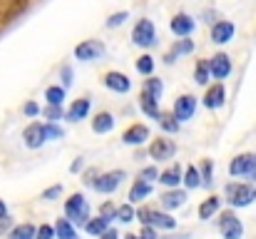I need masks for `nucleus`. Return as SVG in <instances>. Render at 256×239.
I'll return each instance as SVG.
<instances>
[{
	"label": "nucleus",
	"mask_w": 256,
	"mask_h": 239,
	"mask_svg": "<svg viewBox=\"0 0 256 239\" xmlns=\"http://www.w3.org/2000/svg\"><path fill=\"white\" fill-rule=\"evenodd\" d=\"M160 239H189V234H174V232H172V234H167V237H160Z\"/></svg>",
	"instance_id": "6e6d98bb"
},
{
	"label": "nucleus",
	"mask_w": 256,
	"mask_h": 239,
	"mask_svg": "<svg viewBox=\"0 0 256 239\" xmlns=\"http://www.w3.org/2000/svg\"><path fill=\"white\" fill-rule=\"evenodd\" d=\"M150 217H152V207H147V204H144V207H140V209H137V214H134V219H137V222H142L144 227L150 224Z\"/></svg>",
	"instance_id": "c03bdc74"
},
{
	"label": "nucleus",
	"mask_w": 256,
	"mask_h": 239,
	"mask_svg": "<svg viewBox=\"0 0 256 239\" xmlns=\"http://www.w3.org/2000/svg\"><path fill=\"white\" fill-rule=\"evenodd\" d=\"M12 229V219H10V214L5 217V219H0V234H8Z\"/></svg>",
	"instance_id": "3c124183"
},
{
	"label": "nucleus",
	"mask_w": 256,
	"mask_h": 239,
	"mask_svg": "<svg viewBox=\"0 0 256 239\" xmlns=\"http://www.w3.org/2000/svg\"><path fill=\"white\" fill-rule=\"evenodd\" d=\"M160 127H162L167 135H176L182 125L174 120V115H172V112H170V115H164V112H162V117H160Z\"/></svg>",
	"instance_id": "f704fd0d"
},
{
	"label": "nucleus",
	"mask_w": 256,
	"mask_h": 239,
	"mask_svg": "<svg viewBox=\"0 0 256 239\" xmlns=\"http://www.w3.org/2000/svg\"><path fill=\"white\" fill-rule=\"evenodd\" d=\"M62 137H65V130H62L58 122H45V140H48V142H50V140L55 142V140H62Z\"/></svg>",
	"instance_id": "c9c22d12"
},
{
	"label": "nucleus",
	"mask_w": 256,
	"mask_h": 239,
	"mask_svg": "<svg viewBox=\"0 0 256 239\" xmlns=\"http://www.w3.org/2000/svg\"><path fill=\"white\" fill-rule=\"evenodd\" d=\"M140 239H160V232H157L154 227H142V232H140Z\"/></svg>",
	"instance_id": "8fccbe9b"
},
{
	"label": "nucleus",
	"mask_w": 256,
	"mask_h": 239,
	"mask_svg": "<svg viewBox=\"0 0 256 239\" xmlns=\"http://www.w3.org/2000/svg\"><path fill=\"white\" fill-rule=\"evenodd\" d=\"M186 197H189V192L186 189H167L162 197H160V204H162V209L164 212H174V209H179V207H184L186 204Z\"/></svg>",
	"instance_id": "f8f14e48"
},
{
	"label": "nucleus",
	"mask_w": 256,
	"mask_h": 239,
	"mask_svg": "<svg viewBox=\"0 0 256 239\" xmlns=\"http://www.w3.org/2000/svg\"><path fill=\"white\" fill-rule=\"evenodd\" d=\"M82 169H85V159L82 157H78L72 164H70V172H72V174H78V172H82Z\"/></svg>",
	"instance_id": "603ef678"
},
{
	"label": "nucleus",
	"mask_w": 256,
	"mask_h": 239,
	"mask_svg": "<svg viewBox=\"0 0 256 239\" xmlns=\"http://www.w3.org/2000/svg\"><path fill=\"white\" fill-rule=\"evenodd\" d=\"M252 182H254V184H256V172H254V174H252Z\"/></svg>",
	"instance_id": "13d9d810"
},
{
	"label": "nucleus",
	"mask_w": 256,
	"mask_h": 239,
	"mask_svg": "<svg viewBox=\"0 0 256 239\" xmlns=\"http://www.w3.org/2000/svg\"><path fill=\"white\" fill-rule=\"evenodd\" d=\"M42 115H45L48 122H60V120L65 117V110H62L60 105H48V107L42 110Z\"/></svg>",
	"instance_id": "4c0bfd02"
},
{
	"label": "nucleus",
	"mask_w": 256,
	"mask_h": 239,
	"mask_svg": "<svg viewBox=\"0 0 256 239\" xmlns=\"http://www.w3.org/2000/svg\"><path fill=\"white\" fill-rule=\"evenodd\" d=\"M104 87H110L112 92L124 95V92H130V90H132V80L127 78L124 73L112 70V73H107V75H104Z\"/></svg>",
	"instance_id": "6ab92c4d"
},
{
	"label": "nucleus",
	"mask_w": 256,
	"mask_h": 239,
	"mask_svg": "<svg viewBox=\"0 0 256 239\" xmlns=\"http://www.w3.org/2000/svg\"><path fill=\"white\" fill-rule=\"evenodd\" d=\"M234 33H236V25L232 20H219V23L212 25V43H216V45L232 43Z\"/></svg>",
	"instance_id": "4468645a"
},
{
	"label": "nucleus",
	"mask_w": 256,
	"mask_h": 239,
	"mask_svg": "<svg viewBox=\"0 0 256 239\" xmlns=\"http://www.w3.org/2000/svg\"><path fill=\"white\" fill-rule=\"evenodd\" d=\"M134 214H137V207L127 202V204H120V207H117L114 219H117V222H122V224H132V222H134Z\"/></svg>",
	"instance_id": "2f4dec72"
},
{
	"label": "nucleus",
	"mask_w": 256,
	"mask_h": 239,
	"mask_svg": "<svg viewBox=\"0 0 256 239\" xmlns=\"http://www.w3.org/2000/svg\"><path fill=\"white\" fill-rule=\"evenodd\" d=\"M124 179H127V172H124V169L102 172V174H97V179L92 182V189H94V192H100V194H114Z\"/></svg>",
	"instance_id": "20e7f679"
},
{
	"label": "nucleus",
	"mask_w": 256,
	"mask_h": 239,
	"mask_svg": "<svg viewBox=\"0 0 256 239\" xmlns=\"http://www.w3.org/2000/svg\"><path fill=\"white\" fill-rule=\"evenodd\" d=\"M194 80H196L199 85H206V82L212 80V73H209V63H206V60H199V63H196V73H194Z\"/></svg>",
	"instance_id": "e433bc0d"
},
{
	"label": "nucleus",
	"mask_w": 256,
	"mask_h": 239,
	"mask_svg": "<svg viewBox=\"0 0 256 239\" xmlns=\"http://www.w3.org/2000/svg\"><path fill=\"white\" fill-rule=\"evenodd\" d=\"M147 227H154L157 232H174L176 229V219L172 212L164 209H152V217H150V224Z\"/></svg>",
	"instance_id": "ddd939ff"
},
{
	"label": "nucleus",
	"mask_w": 256,
	"mask_h": 239,
	"mask_svg": "<svg viewBox=\"0 0 256 239\" xmlns=\"http://www.w3.org/2000/svg\"><path fill=\"white\" fill-rule=\"evenodd\" d=\"M142 92H144V95H150V97H154V100H160V97H162V92H164V82H162L160 78H154V75H150V80H144Z\"/></svg>",
	"instance_id": "c756f323"
},
{
	"label": "nucleus",
	"mask_w": 256,
	"mask_h": 239,
	"mask_svg": "<svg viewBox=\"0 0 256 239\" xmlns=\"http://www.w3.org/2000/svg\"><path fill=\"white\" fill-rule=\"evenodd\" d=\"M206 63H209V73H212V78L224 80V78L232 75V58H229L226 53H216V55L209 58Z\"/></svg>",
	"instance_id": "9b49d317"
},
{
	"label": "nucleus",
	"mask_w": 256,
	"mask_h": 239,
	"mask_svg": "<svg viewBox=\"0 0 256 239\" xmlns=\"http://www.w3.org/2000/svg\"><path fill=\"white\" fill-rule=\"evenodd\" d=\"M90 110H92V102H90L87 97H80V100H72V105L68 107L65 117H68L70 122H82V120L90 117Z\"/></svg>",
	"instance_id": "a211bd4d"
},
{
	"label": "nucleus",
	"mask_w": 256,
	"mask_h": 239,
	"mask_svg": "<svg viewBox=\"0 0 256 239\" xmlns=\"http://www.w3.org/2000/svg\"><path fill=\"white\" fill-rule=\"evenodd\" d=\"M137 73L150 78V75L154 73V58H152V55H140V58H137Z\"/></svg>",
	"instance_id": "72a5a7b5"
},
{
	"label": "nucleus",
	"mask_w": 256,
	"mask_h": 239,
	"mask_svg": "<svg viewBox=\"0 0 256 239\" xmlns=\"http://www.w3.org/2000/svg\"><path fill=\"white\" fill-rule=\"evenodd\" d=\"M110 227H112V222H107V219H104V217H100V214L85 222V232L90 234V237H100V234H104Z\"/></svg>",
	"instance_id": "bb28decb"
},
{
	"label": "nucleus",
	"mask_w": 256,
	"mask_h": 239,
	"mask_svg": "<svg viewBox=\"0 0 256 239\" xmlns=\"http://www.w3.org/2000/svg\"><path fill=\"white\" fill-rule=\"evenodd\" d=\"M22 142L28 150H40L48 140H45V122H30L22 130Z\"/></svg>",
	"instance_id": "1a4fd4ad"
},
{
	"label": "nucleus",
	"mask_w": 256,
	"mask_h": 239,
	"mask_svg": "<svg viewBox=\"0 0 256 239\" xmlns=\"http://www.w3.org/2000/svg\"><path fill=\"white\" fill-rule=\"evenodd\" d=\"M140 107H142V112L150 117V120H157L160 122V117H162V110H160V100H154V97H150V95H140Z\"/></svg>",
	"instance_id": "b1692460"
},
{
	"label": "nucleus",
	"mask_w": 256,
	"mask_h": 239,
	"mask_svg": "<svg viewBox=\"0 0 256 239\" xmlns=\"http://www.w3.org/2000/svg\"><path fill=\"white\" fill-rule=\"evenodd\" d=\"M97 174H100V172H97L94 167H92V169H85V172H82V182H85V187H92V182L97 179Z\"/></svg>",
	"instance_id": "09e8293b"
},
{
	"label": "nucleus",
	"mask_w": 256,
	"mask_h": 239,
	"mask_svg": "<svg viewBox=\"0 0 256 239\" xmlns=\"http://www.w3.org/2000/svg\"><path fill=\"white\" fill-rule=\"evenodd\" d=\"M22 115H25V117L40 115V105H38V102H25V105H22Z\"/></svg>",
	"instance_id": "de8ad7c7"
},
{
	"label": "nucleus",
	"mask_w": 256,
	"mask_h": 239,
	"mask_svg": "<svg viewBox=\"0 0 256 239\" xmlns=\"http://www.w3.org/2000/svg\"><path fill=\"white\" fill-rule=\"evenodd\" d=\"M194 18L192 15H186V13H176L174 18H172V23H170V28H172V33L174 35H179V38H189L192 33H194Z\"/></svg>",
	"instance_id": "f3484780"
},
{
	"label": "nucleus",
	"mask_w": 256,
	"mask_h": 239,
	"mask_svg": "<svg viewBox=\"0 0 256 239\" xmlns=\"http://www.w3.org/2000/svg\"><path fill=\"white\" fill-rule=\"evenodd\" d=\"M60 75H62V87H70V85L75 82V73H72L70 65H65V68L60 70Z\"/></svg>",
	"instance_id": "49530a36"
},
{
	"label": "nucleus",
	"mask_w": 256,
	"mask_h": 239,
	"mask_svg": "<svg viewBox=\"0 0 256 239\" xmlns=\"http://www.w3.org/2000/svg\"><path fill=\"white\" fill-rule=\"evenodd\" d=\"M127 18H130V15H127L124 10H120V13H114V15H110V18H107V28H120Z\"/></svg>",
	"instance_id": "79ce46f5"
},
{
	"label": "nucleus",
	"mask_w": 256,
	"mask_h": 239,
	"mask_svg": "<svg viewBox=\"0 0 256 239\" xmlns=\"http://www.w3.org/2000/svg\"><path fill=\"white\" fill-rule=\"evenodd\" d=\"M114 115L112 112H97L94 117H92V132H97V135H107V132H112L114 130Z\"/></svg>",
	"instance_id": "4be33fe9"
},
{
	"label": "nucleus",
	"mask_w": 256,
	"mask_h": 239,
	"mask_svg": "<svg viewBox=\"0 0 256 239\" xmlns=\"http://www.w3.org/2000/svg\"><path fill=\"white\" fill-rule=\"evenodd\" d=\"M152 192H154V184L142 182V179H134V182H132V189H130V194H127V199H130V204H137V202H144L147 197H152Z\"/></svg>",
	"instance_id": "412c9836"
},
{
	"label": "nucleus",
	"mask_w": 256,
	"mask_h": 239,
	"mask_svg": "<svg viewBox=\"0 0 256 239\" xmlns=\"http://www.w3.org/2000/svg\"><path fill=\"white\" fill-rule=\"evenodd\" d=\"M182 167L179 164H172V167H167L164 172H160V177H157V182H162L167 189H176L179 184H182Z\"/></svg>",
	"instance_id": "5701e85b"
},
{
	"label": "nucleus",
	"mask_w": 256,
	"mask_h": 239,
	"mask_svg": "<svg viewBox=\"0 0 256 239\" xmlns=\"http://www.w3.org/2000/svg\"><path fill=\"white\" fill-rule=\"evenodd\" d=\"M100 239H120V232H117L114 227H110L104 234H100Z\"/></svg>",
	"instance_id": "864d4df0"
},
{
	"label": "nucleus",
	"mask_w": 256,
	"mask_h": 239,
	"mask_svg": "<svg viewBox=\"0 0 256 239\" xmlns=\"http://www.w3.org/2000/svg\"><path fill=\"white\" fill-rule=\"evenodd\" d=\"M222 197H216V194H212V197H206L202 204H199V219L202 222H209V219H214L219 212H222Z\"/></svg>",
	"instance_id": "aec40b11"
},
{
	"label": "nucleus",
	"mask_w": 256,
	"mask_h": 239,
	"mask_svg": "<svg viewBox=\"0 0 256 239\" xmlns=\"http://www.w3.org/2000/svg\"><path fill=\"white\" fill-rule=\"evenodd\" d=\"M132 40H134V45H140V48H152V45L157 43V28H154V23H152L150 18L137 20V25H134V30H132Z\"/></svg>",
	"instance_id": "39448f33"
},
{
	"label": "nucleus",
	"mask_w": 256,
	"mask_h": 239,
	"mask_svg": "<svg viewBox=\"0 0 256 239\" xmlns=\"http://www.w3.org/2000/svg\"><path fill=\"white\" fill-rule=\"evenodd\" d=\"M35 239H55V227L52 224H40L35 229Z\"/></svg>",
	"instance_id": "a19ab883"
},
{
	"label": "nucleus",
	"mask_w": 256,
	"mask_h": 239,
	"mask_svg": "<svg viewBox=\"0 0 256 239\" xmlns=\"http://www.w3.org/2000/svg\"><path fill=\"white\" fill-rule=\"evenodd\" d=\"M124 239H140V234H132V232H130V234H127Z\"/></svg>",
	"instance_id": "4d7b16f0"
},
{
	"label": "nucleus",
	"mask_w": 256,
	"mask_h": 239,
	"mask_svg": "<svg viewBox=\"0 0 256 239\" xmlns=\"http://www.w3.org/2000/svg\"><path fill=\"white\" fill-rule=\"evenodd\" d=\"M45 100H48V105H60L62 107V102H65V87L62 85H50L45 90Z\"/></svg>",
	"instance_id": "473e14b6"
},
{
	"label": "nucleus",
	"mask_w": 256,
	"mask_h": 239,
	"mask_svg": "<svg viewBox=\"0 0 256 239\" xmlns=\"http://www.w3.org/2000/svg\"><path fill=\"white\" fill-rule=\"evenodd\" d=\"M176 155V142L167 140V137H154L150 145V157L154 162H170Z\"/></svg>",
	"instance_id": "6e6552de"
},
{
	"label": "nucleus",
	"mask_w": 256,
	"mask_h": 239,
	"mask_svg": "<svg viewBox=\"0 0 256 239\" xmlns=\"http://www.w3.org/2000/svg\"><path fill=\"white\" fill-rule=\"evenodd\" d=\"M182 184L186 187V192L202 187V177H199V167H196V164H189V167L182 172Z\"/></svg>",
	"instance_id": "a878e982"
},
{
	"label": "nucleus",
	"mask_w": 256,
	"mask_h": 239,
	"mask_svg": "<svg viewBox=\"0 0 256 239\" xmlns=\"http://www.w3.org/2000/svg\"><path fill=\"white\" fill-rule=\"evenodd\" d=\"M114 212H117V207H114L112 202H104V204L100 207V217H104L107 222H112V219H114Z\"/></svg>",
	"instance_id": "37998d69"
},
{
	"label": "nucleus",
	"mask_w": 256,
	"mask_h": 239,
	"mask_svg": "<svg viewBox=\"0 0 256 239\" xmlns=\"http://www.w3.org/2000/svg\"><path fill=\"white\" fill-rule=\"evenodd\" d=\"M10 214V209H8V204H5V199H0V219H5Z\"/></svg>",
	"instance_id": "5fc2aeb1"
},
{
	"label": "nucleus",
	"mask_w": 256,
	"mask_h": 239,
	"mask_svg": "<svg viewBox=\"0 0 256 239\" xmlns=\"http://www.w3.org/2000/svg\"><path fill=\"white\" fill-rule=\"evenodd\" d=\"M192 53H194V40H186V38H184V40H179L170 53H167V58H164V60L172 65V63H176V58H179V55H192Z\"/></svg>",
	"instance_id": "cd10ccee"
},
{
	"label": "nucleus",
	"mask_w": 256,
	"mask_h": 239,
	"mask_svg": "<svg viewBox=\"0 0 256 239\" xmlns=\"http://www.w3.org/2000/svg\"><path fill=\"white\" fill-rule=\"evenodd\" d=\"M256 172V152H242L229 162L232 177H252Z\"/></svg>",
	"instance_id": "423d86ee"
},
{
	"label": "nucleus",
	"mask_w": 256,
	"mask_h": 239,
	"mask_svg": "<svg viewBox=\"0 0 256 239\" xmlns=\"http://www.w3.org/2000/svg\"><path fill=\"white\" fill-rule=\"evenodd\" d=\"M35 224H30V222H22V224H15L5 237L8 239H35Z\"/></svg>",
	"instance_id": "c85d7f7f"
},
{
	"label": "nucleus",
	"mask_w": 256,
	"mask_h": 239,
	"mask_svg": "<svg viewBox=\"0 0 256 239\" xmlns=\"http://www.w3.org/2000/svg\"><path fill=\"white\" fill-rule=\"evenodd\" d=\"M147 140H150V127L147 125H132L122 135V142L130 145V147H142Z\"/></svg>",
	"instance_id": "dca6fc26"
},
{
	"label": "nucleus",
	"mask_w": 256,
	"mask_h": 239,
	"mask_svg": "<svg viewBox=\"0 0 256 239\" xmlns=\"http://www.w3.org/2000/svg\"><path fill=\"white\" fill-rule=\"evenodd\" d=\"M199 177H202V187H212L214 184V159H202L199 164Z\"/></svg>",
	"instance_id": "7c9ffc66"
},
{
	"label": "nucleus",
	"mask_w": 256,
	"mask_h": 239,
	"mask_svg": "<svg viewBox=\"0 0 256 239\" xmlns=\"http://www.w3.org/2000/svg\"><path fill=\"white\" fill-rule=\"evenodd\" d=\"M28 8V0H15V5H10V10L5 13V20H10V18H15L18 13H22Z\"/></svg>",
	"instance_id": "a18cd8bd"
},
{
	"label": "nucleus",
	"mask_w": 256,
	"mask_h": 239,
	"mask_svg": "<svg viewBox=\"0 0 256 239\" xmlns=\"http://www.w3.org/2000/svg\"><path fill=\"white\" fill-rule=\"evenodd\" d=\"M196 97L194 95H182V97H176V102H174V110H172V115H174V120L182 125V122H189L194 115H196Z\"/></svg>",
	"instance_id": "0eeeda50"
},
{
	"label": "nucleus",
	"mask_w": 256,
	"mask_h": 239,
	"mask_svg": "<svg viewBox=\"0 0 256 239\" xmlns=\"http://www.w3.org/2000/svg\"><path fill=\"white\" fill-rule=\"evenodd\" d=\"M219 234L222 239H244V222L239 219V214L234 209L219 212Z\"/></svg>",
	"instance_id": "7ed1b4c3"
},
{
	"label": "nucleus",
	"mask_w": 256,
	"mask_h": 239,
	"mask_svg": "<svg viewBox=\"0 0 256 239\" xmlns=\"http://www.w3.org/2000/svg\"><path fill=\"white\" fill-rule=\"evenodd\" d=\"M62 192H65V187H62V184H55V187H48V189L40 194V199H45V202H55V199L62 197Z\"/></svg>",
	"instance_id": "ea45409f"
},
{
	"label": "nucleus",
	"mask_w": 256,
	"mask_h": 239,
	"mask_svg": "<svg viewBox=\"0 0 256 239\" xmlns=\"http://www.w3.org/2000/svg\"><path fill=\"white\" fill-rule=\"evenodd\" d=\"M226 105V87L222 85V82H216V85H212L209 90H206V95H204V107L206 110H222Z\"/></svg>",
	"instance_id": "2eb2a0df"
},
{
	"label": "nucleus",
	"mask_w": 256,
	"mask_h": 239,
	"mask_svg": "<svg viewBox=\"0 0 256 239\" xmlns=\"http://www.w3.org/2000/svg\"><path fill=\"white\" fill-rule=\"evenodd\" d=\"M224 199L232 209H244L256 202V184L252 182H229L224 187Z\"/></svg>",
	"instance_id": "f257e3e1"
},
{
	"label": "nucleus",
	"mask_w": 256,
	"mask_h": 239,
	"mask_svg": "<svg viewBox=\"0 0 256 239\" xmlns=\"http://www.w3.org/2000/svg\"><path fill=\"white\" fill-rule=\"evenodd\" d=\"M55 239H80V232H78V227L70 219L60 217L55 222Z\"/></svg>",
	"instance_id": "393cba45"
},
{
	"label": "nucleus",
	"mask_w": 256,
	"mask_h": 239,
	"mask_svg": "<svg viewBox=\"0 0 256 239\" xmlns=\"http://www.w3.org/2000/svg\"><path fill=\"white\" fill-rule=\"evenodd\" d=\"M65 219H70L75 227H85L90 219V202L82 192H72V197L65 199Z\"/></svg>",
	"instance_id": "f03ea898"
},
{
	"label": "nucleus",
	"mask_w": 256,
	"mask_h": 239,
	"mask_svg": "<svg viewBox=\"0 0 256 239\" xmlns=\"http://www.w3.org/2000/svg\"><path fill=\"white\" fill-rule=\"evenodd\" d=\"M157 177H160V169H157L154 164H147V167H142V169H140V174H137V179H142V182H150V184H154V182H157Z\"/></svg>",
	"instance_id": "58836bf2"
},
{
	"label": "nucleus",
	"mask_w": 256,
	"mask_h": 239,
	"mask_svg": "<svg viewBox=\"0 0 256 239\" xmlns=\"http://www.w3.org/2000/svg\"><path fill=\"white\" fill-rule=\"evenodd\" d=\"M102 55H104V43H102V40H82V43L75 48V58H78V60H85V63L100 60Z\"/></svg>",
	"instance_id": "9d476101"
}]
</instances>
